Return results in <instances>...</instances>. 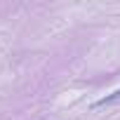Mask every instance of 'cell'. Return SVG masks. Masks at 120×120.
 <instances>
[{
	"label": "cell",
	"instance_id": "6da1fadb",
	"mask_svg": "<svg viewBox=\"0 0 120 120\" xmlns=\"http://www.w3.org/2000/svg\"><path fill=\"white\" fill-rule=\"evenodd\" d=\"M113 99H120V90H118V92H115V94H113V97H106V99H101V101H99V104H111V101H113Z\"/></svg>",
	"mask_w": 120,
	"mask_h": 120
}]
</instances>
